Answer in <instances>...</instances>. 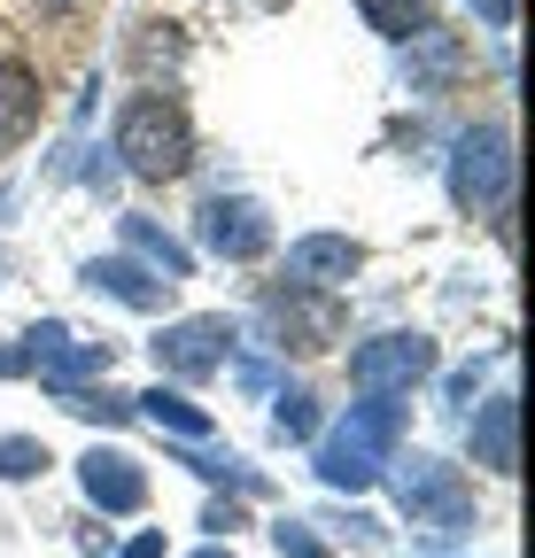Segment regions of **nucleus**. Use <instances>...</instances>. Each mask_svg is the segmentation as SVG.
Listing matches in <instances>:
<instances>
[{"instance_id":"nucleus-1","label":"nucleus","mask_w":535,"mask_h":558,"mask_svg":"<svg viewBox=\"0 0 535 558\" xmlns=\"http://www.w3.org/2000/svg\"><path fill=\"white\" fill-rule=\"evenodd\" d=\"M396 435H404V403H388V396L350 403V418L318 442V481H326V488H350V497H357V488H373L380 465L396 458Z\"/></svg>"},{"instance_id":"nucleus-2","label":"nucleus","mask_w":535,"mask_h":558,"mask_svg":"<svg viewBox=\"0 0 535 558\" xmlns=\"http://www.w3.org/2000/svg\"><path fill=\"white\" fill-rule=\"evenodd\" d=\"M117 156H124V171L132 179H179L186 163H194V124H186V109L171 101V94H132L124 101V117H117Z\"/></svg>"},{"instance_id":"nucleus-3","label":"nucleus","mask_w":535,"mask_h":558,"mask_svg":"<svg viewBox=\"0 0 535 558\" xmlns=\"http://www.w3.org/2000/svg\"><path fill=\"white\" fill-rule=\"evenodd\" d=\"M450 202L465 218H497L512 202V132L504 124H474L458 132V156H450Z\"/></svg>"},{"instance_id":"nucleus-4","label":"nucleus","mask_w":535,"mask_h":558,"mask_svg":"<svg viewBox=\"0 0 535 558\" xmlns=\"http://www.w3.org/2000/svg\"><path fill=\"white\" fill-rule=\"evenodd\" d=\"M396 465V505L412 512V527H435V535H458L474 527V488L458 481V465L412 450V458H388Z\"/></svg>"},{"instance_id":"nucleus-5","label":"nucleus","mask_w":535,"mask_h":558,"mask_svg":"<svg viewBox=\"0 0 535 558\" xmlns=\"http://www.w3.org/2000/svg\"><path fill=\"white\" fill-rule=\"evenodd\" d=\"M435 373V341L427 333H373L350 349V380L365 396H412Z\"/></svg>"},{"instance_id":"nucleus-6","label":"nucleus","mask_w":535,"mask_h":558,"mask_svg":"<svg viewBox=\"0 0 535 558\" xmlns=\"http://www.w3.org/2000/svg\"><path fill=\"white\" fill-rule=\"evenodd\" d=\"M24 365H32L47 388H78V380L109 373V341H78L62 318H47V326L24 333Z\"/></svg>"},{"instance_id":"nucleus-7","label":"nucleus","mask_w":535,"mask_h":558,"mask_svg":"<svg viewBox=\"0 0 535 558\" xmlns=\"http://www.w3.org/2000/svg\"><path fill=\"white\" fill-rule=\"evenodd\" d=\"M226 357H233V318H218V311L179 318V326L156 333V365H163L171 380H203V373H218Z\"/></svg>"},{"instance_id":"nucleus-8","label":"nucleus","mask_w":535,"mask_h":558,"mask_svg":"<svg viewBox=\"0 0 535 558\" xmlns=\"http://www.w3.org/2000/svg\"><path fill=\"white\" fill-rule=\"evenodd\" d=\"M264 326L280 333V349H326V341H342V303H333L326 288H288L280 295H264Z\"/></svg>"},{"instance_id":"nucleus-9","label":"nucleus","mask_w":535,"mask_h":558,"mask_svg":"<svg viewBox=\"0 0 535 558\" xmlns=\"http://www.w3.org/2000/svg\"><path fill=\"white\" fill-rule=\"evenodd\" d=\"M203 248H218V256L248 264V256L272 248V218H264L248 194H218V202L203 209Z\"/></svg>"},{"instance_id":"nucleus-10","label":"nucleus","mask_w":535,"mask_h":558,"mask_svg":"<svg viewBox=\"0 0 535 558\" xmlns=\"http://www.w3.org/2000/svg\"><path fill=\"white\" fill-rule=\"evenodd\" d=\"M78 481H86V497L101 505V512H141L148 505V473H141V458L132 450H86L78 458Z\"/></svg>"},{"instance_id":"nucleus-11","label":"nucleus","mask_w":535,"mask_h":558,"mask_svg":"<svg viewBox=\"0 0 535 558\" xmlns=\"http://www.w3.org/2000/svg\"><path fill=\"white\" fill-rule=\"evenodd\" d=\"M350 271H365V248L350 233H303L288 248V279H295V288H342Z\"/></svg>"},{"instance_id":"nucleus-12","label":"nucleus","mask_w":535,"mask_h":558,"mask_svg":"<svg viewBox=\"0 0 535 558\" xmlns=\"http://www.w3.org/2000/svg\"><path fill=\"white\" fill-rule=\"evenodd\" d=\"M86 288H94V295H117L124 311H163V303H171V279L148 271L141 256H101V264H86Z\"/></svg>"},{"instance_id":"nucleus-13","label":"nucleus","mask_w":535,"mask_h":558,"mask_svg":"<svg viewBox=\"0 0 535 558\" xmlns=\"http://www.w3.org/2000/svg\"><path fill=\"white\" fill-rule=\"evenodd\" d=\"M474 465L520 473V403H512V396H489V403L474 411Z\"/></svg>"},{"instance_id":"nucleus-14","label":"nucleus","mask_w":535,"mask_h":558,"mask_svg":"<svg viewBox=\"0 0 535 558\" xmlns=\"http://www.w3.org/2000/svg\"><path fill=\"white\" fill-rule=\"evenodd\" d=\"M32 124H39V70L32 62H0V148H16Z\"/></svg>"},{"instance_id":"nucleus-15","label":"nucleus","mask_w":535,"mask_h":558,"mask_svg":"<svg viewBox=\"0 0 535 558\" xmlns=\"http://www.w3.org/2000/svg\"><path fill=\"white\" fill-rule=\"evenodd\" d=\"M124 248H132V256H141L148 271H163V279H171V288H179V279L194 271V256H186V248H179V241H171V233H163L156 218H124Z\"/></svg>"},{"instance_id":"nucleus-16","label":"nucleus","mask_w":535,"mask_h":558,"mask_svg":"<svg viewBox=\"0 0 535 558\" xmlns=\"http://www.w3.org/2000/svg\"><path fill=\"white\" fill-rule=\"evenodd\" d=\"M132 411H148L163 435H186V442H203V435H210V411H203V403H186L179 388H148V396H132Z\"/></svg>"},{"instance_id":"nucleus-17","label":"nucleus","mask_w":535,"mask_h":558,"mask_svg":"<svg viewBox=\"0 0 535 558\" xmlns=\"http://www.w3.org/2000/svg\"><path fill=\"white\" fill-rule=\"evenodd\" d=\"M458 62H465V54H458V39H450V32H435V24H427V32H412V78L442 86V78H458Z\"/></svg>"},{"instance_id":"nucleus-18","label":"nucleus","mask_w":535,"mask_h":558,"mask_svg":"<svg viewBox=\"0 0 535 558\" xmlns=\"http://www.w3.org/2000/svg\"><path fill=\"white\" fill-rule=\"evenodd\" d=\"M357 16L380 39H412V32H427V0H357Z\"/></svg>"},{"instance_id":"nucleus-19","label":"nucleus","mask_w":535,"mask_h":558,"mask_svg":"<svg viewBox=\"0 0 535 558\" xmlns=\"http://www.w3.org/2000/svg\"><path fill=\"white\" fill-rule=\"evenodd\" d=\"M54 403L71 418H101V427H124L132 418V396H117V388H54Z\"/></svg>"},{"instance_id":"nucleus-20","label":"nucleus","mask_w":535,"mask_h":558,"mask_svg":"<svg viewBox=\"0 0 535 558\" xmlns=\"http://www.w3.org/2000/svg\"><path fill=\"white\" fill-rule=\"evenodd\" d=\"M272 427H280L288 442H311V435H318V396H311V388H280Z\"/></svg>"},{"instance_id":"nucleus-21","label":"nucleus","mask_w":535,"mask_h":558,"mask_svg":"<svg viewBox=\"0 0 535 558\" xmlns=\"http://www.w3.org/2000/svg\"><path fill=\"white\" fill-rule=\"evenodd\" d=\"M54 458H47V442H32V435H0V481H32V473H47Z\"/></svg>"},{"instance_id":"nucleus-22","label":"nucleus","mask_w":535,"mask_h":558,"mask_svg":"<svg viewBox=\"0 0 535 558\" xmlns=\"http://www.w3.org/2000/svg\"><path fill=\"white\" fill-rule=\"evenodd\" d=\"M179 465H194V473H203V481H233V488H256V473H248L241 458H218V450H186Z\"/></svg>"},{"instance_id":"nucleus-23","label":"nucleus","mask_w":535,"mask_h":558,"mask_svg":"<svg viewBox=\"0 0 535 558\" xmlns=\"http://www.w3.org/2000/svg\"><path fill=\"white\" fill-rule=\"evenodd\" d=\"M272 543H280L288 558H333L326 543H311V527H303V520H280V527H272Z\"/></svg>"},{"instance_id":"nucleus-24","label":"nucleus","mask_w":535,"mask_h":558,"mask_svg":"<svg viewBox=\"0 0 535 558\" xmlns=\"http://www.w3.org/2000/svg\"><path fill=\"white\" fill-rule=\"evenodd\" d=\"M117 558H163V527H148V535H132Z\"/></svg>"},{"instance_id":"nucleus-25","label":"nucleus","mask_w":535,"mask_h":558,"mask_svg":"<svg viewBox=\"0 0 535 558\" xmlns=\"http://www.w3.org/2000/svg\"><path fill=\"white\" fill-rule=\"evenodd\" d=\"M203 527H218V535H226V527H241V505H210V512H203Z\"/></svg>"},{"instance_id":"nucleus-26","label":"nucleus","mask_w":535,"mask_h":558,"mask_svg":"<svg viewBox=\"0 0 535 558\" xmlns=\"http://www.w3.org/2000/svg\"><path fill=\"white\" fill-rule=\"evenodd\" d=\"M16 373H32V365H24V349H0V380H16Z\"/></svg>"},{"instance_id":"nucleus-27","label":"nucleus","mask_w":535,"mask_h":558,"mask_svg":"<svg viewBox=\"0 0 535 558\" xmlns=\"http://www.w3.org/2000/svg\"><path fill=\"white\" fill-rule=\"evenodd\" d=\"M474 9H482L489 24H512V0H474Z\"/></svg>"},{"instance_id":"nucleus-28","label":"nucleus","mask_w":535,"mask_h":558,"mask_svg":"<svg viewBox=\"0 0 535 558\" xmlns=\"http://www.w3.org/2000/svg\"><path fill=\"white\" fill-rule=\"evenodd\" d=\"M203 558H233V543H210V550H203Z\"/></svg>"}]
</instances>
